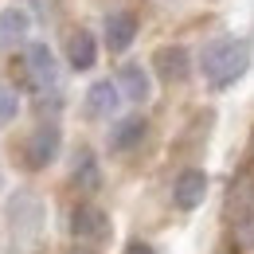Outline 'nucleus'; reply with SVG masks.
<instances>
[{
    "label": "nucleus",
    "instance_id": "nucleus-10",
    "mask_svg": "<svg viewBox=\"0 0 254 254\" xmlns=\"http://www.w3.org/2000/svg\"><path fill=\"white\" fill-rule=\"evenodd\" d=\"M28 35H32V16H28V8H20V4L0 8V51L28 47V43H32Z\"/></svg>",
    "mask_w": 254,
    "mask_h": 254
},
{
    "label": "nucleus",
    "instance_id": "nucleus-2",
    "mask_svg": "<svg viewBox=\"0 0 254 254\" xmlns=\"http://www.w3.org/2000/svg\"><path fill=\"white\" fill-rule=\"evenodd\" d=\"M20 78H24V86H28L35 98L63 94V90H59V82H63L59 59H55V51H51L43 39H32L28 47H20Z\"/></svg>",
    "mask_w": 254,
    "mask_h": 254
},
{
    "label": "nucleus",
    "instance_id": "nucleus-16",
    "mask_svg": "<svg viewBox=\"0 0 254 254\" xmlns=\"http://www.w3.org/2000/svg\"><path fill=\"white\" fill-rule=\"evenodd\" d=\"M16 118H20V94L0 82V126H12Z\"/></svg>",
    "mask_w": 254,
    "mask_h": 254
},
{
    "label": "nucleus",
    "instance_id": "nucleus-3",
    "mask_svg": "<svg viewBox=\"0 0 254 254\" xmlns=\"http://www.w3.org/2000/svg\"><path fill=\"white\" fill-rule=\"evenodd\" d=\"M227 223H231V239L254 251V172H239L227 188Z\"/></svg>",
    "mask_w": 254,
    "mask_h": 254
},
{
    "label": "nucleus",
    "instance_id": "nucleus-4",
    "mask_svg": "<svg viewBox=\"0 0 254 254\" xmlns=\"http://www.w3.org/2000/svg\"><path fill=\"white\" fill-rule=\"evenodd\" d=\"M66 231L78 247H106L114 239V219L98 203H74L66 215Z\"/></svg>",
    "mask_w": 254,
    "mask_h": 254
},
{
    "label": "nucleus",
    "instance_id": "nucleus-17",
    "mask_svg": "<svg viewBox=\"0 0 254 254\" xmlns=\"http://www.w3.org/2000/svg\"><path fill=\"white\" fill-rule=\"evenodd\" d=\"M122 254H157V251H153L149 243H129V247H126Z\"/></svg>",
    "mask_w": 254,
    "mask_h": 254
},
{
    "label": "nucleus",
    "instance_id": "nucleus-9",
    "mask_svg": "<svg viewBox=\"0 0 254 254\" xmlns=\"http://www.w3.org/2000/svg\"><path fill=\"white\" fill-rule=\"evenodd\" d=\"M63 55H66V66H70L74 74L94 70V66H98V39H94V32H86V28H70L66 39H63Z\"/></svg>",
    "mask_w": 254,
    "mask_h": 254
},
{
    "label": "nucleus",
    "instance_id": "nucleus-8",
    "mask_svg": "<svg viewBox=\"0 0 254 254\" xmlns=\"http://www.w3.org/2000/svg\"><path fill=\"white\" fill-rule=\"evenodd\" d=\"M153 70H157L160 82L180 86V82L191 78V51L184 43H168V47H160L157 55H153Z\"/></svg>",
    "mask_w": 254,
    "mask_h": 254
},
{
    "label": "nucleus",
    "instance_id": "nucleus-19",
    "mask_svg": "<svg viewBox=\"0 0 254 254\" xmlns=\"http://www.w3.org/2000/svg\"><path fill=\"white\" fill-rule=\"evenodd\" d=\"M164 4H176V0H164Z\"/></svg>",
    "mask_w": 254,
    "mask_h": 254
},
{
    "label": "nucleus",
    "instance_id": "nucleus-1",
    "mask_svg": "<svg viewBox=\"0 0 254 254\" xmlns=\"http://www.w3.org/2000/svg\"><path fill=\"white\" fill-rule=\"evenodd\" d=\"M254 66V43L247 35H215L199 47L195 70L203 74V82L211 90H231L235 82L247 78V70Z\"/></svg>",
    "mask_w": 254,
    "mask_h": 254
},
{
    "label": "nucleus",
    "instance_id": "nucleus-12",
    "mask_svg": "<svg viewBox=\"0 0 254 254\" xmlns=\"http://www.w3.org/2000/svg\"><path fill=\"white\" fill-rule=\"evenodd\" d=\"M133 39H137V16H133V12H110V16L102 20V43H106L114 55L129 51Z\"/></svg>",
    "mask_w": 254,
    "mask_h": 254
},
{
    "label": "nucleus",
    "instance_id": "nucleus-18",
    "mask_svg": "<svg viewBox=\"0 0 254 254\" xmlns=\"http://www.w3.org/2000/svg\"><path fill=\"white\" fill-rule=\"evenodd\" d=\"M0 188H4V172H0Z\"/></svg>",
    "mask_w": 254,
    "mask_h": 254
},
{
    "label": "nucleus",
    "instance_id": "nucleus-13",
    "mask_svg": "<svg viewBox=\"0 0 254 254\" xmlns=\"http://www.w3.org/2000/svg\"><path fill=\"white\" fill-rule=\"evenodd\" d=\"M118 86H122L126 102L145 106V102L153 98V70H149V66H141V63H126L122 70H118Z\"/></svg>",
    "mask_w": 254,
    "mask_h": 254
},
{
    "label": "nucleus",
    "instance_id": "nucleus-15",
    "mask_svg": "<svg viewBox=\"0 0 254 254\" xmlns=\"http://www.w3.org/2000/svg\"><path fill=\"white\" fill-rule=\"evenodd\" d=\"M145 133H149V126H145L141 114L122 118V122H114V129H110V149L114 153H129V149H137L145 141Z\"/></svg>",
    "mask_w": 254,
    "mask_h": 254
},
{
    "label": "nucleus",
    "instance_id": "nucleus-14",
    "mask_svg": "<svg viewBox=\"0 0 254 254\" xmlns=\"http://www.w3.org/2000/svg\"><path fill=\"white\" fill-rule=\"evenodd\" d=\"M70 180H74V188L82 191H94L102 184V164H98L94 149H74V160H70Z\"/></svg>",
    "mask_w": 254,
    "mask_h": 254
},
{
    "label": "nucleus",
    "instance_id": "nucleus-6",
    "mask_svg": "<svg viewBox=\"0 0 254 254\" xmlns=\"http://www.w3.org/2000/svg\"><path fill=\"white\" fill-rule=\"evenodd\" d=\"M43 227V207H39V195L28 188H20L16 195H8V231L12 239L28 243L35 239V231Z\"/></svg>",
    "mask_w": 254,
    "mask_h": 254
},
{
    "label": "nucleus",
    "instance_id": "nucleus-11",
    "mask_svg": "<svg viewBox=\"0 0 254 254\" xmlns=\"http://www.w3.org/2000/svg\"><path fill=\"white\" fill-rule=\"evenodd\" d=\"M207 195V172L203 168H184L176 180H172V203L180 211H195Z\"/></svg>",
    "mask_w": 254,
    "mask_h": 254
},
{
    "label": "nucleus",
    "instance_id": "nucleus-7",
    "mask_svg": "<svg viewBox=\"0 0 254 254\" xmlns=\"http://www.w3.org/2000/svg\"><path fill=\"white\" fill-rule=\"evenodd\" d=\"M122 102H126V94H122L118 78H98V82H90V90L82 98V110L90 122H110L122 110Z\"/></svg>",
    "mask_w": 254,
    "mask_h": 254
},
{
    "label": "nucleus",
    "instance_id": "nucleus-5",
    "mask_svg": "<svg viewBox=\"0 0 254 254\" xmlns=\"http://www.w3.org/2000/svg\"><path fill=\"white\" fill-rule=\"evenodd\" d=\"M59 149H63V129H59V122L55 118H39L35 129L24 137V164L32 172H39V168L55 164Z\"/></svg>",
    "mask_w": 254,
    "mask_h": 254
}]
</instances>
